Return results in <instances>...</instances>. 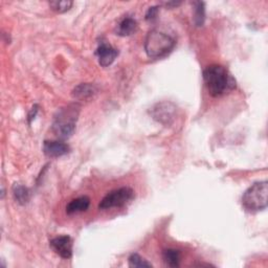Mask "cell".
Returning a JSON list of instances; mask_svg holds the SVG:
<instances>
[{"label": "cell", "instance_id": "1", "mask_svg": "<svg viewBox=\"0 0 268 268\" xmlns=\"http://www.w3.org/2000/svg\"><path fill=\"white\" fill-rule=\"evenodd\" d=\"M203 80L211 96H220L236 88L235 79L221 65L207 66L203 72Z\"/></svg>", "mask_w": 268, "mask_h": 268}, {"label": "cell", "instance_id": "19", "mask_svg": "<svg viewBox=\"0 0 268 268\" xmlns=\"http://www.w3.org/2000/svg\"><path fill=\"white\" fill-rule=\"evenodd\" d=\"M37 112H38V106H37V105H35V106L33 107L32 111H31V114H30V116H29V119H30V123L32 122V120H33V119H35V117H36V115H37Z\"/></svg>", "mask_w": 268, "mask_h": 268}, {"label": "cell", "instance_id": "3", "mask_svg": "<svg viewBox=\"0 0 268 268\" xmlns=\"http://www.w3.org/2000/svg\"><path fill=\"white\" fill-rule=\"evenodd\" d=\"M175 39L158 30H151L145 40V50L149 58L160 59L175 47Z\"/></svg>", "mask_w": 268, "mask_h": 268}, {"label": "cell", "instance_id": "17", "mask_svg": "<svg viewBox=\"0 0 268 268\" xmlns=\"http://www.w3.org/2000/svg\"><path fill=\"white\" fill-rule=\"evenodd\" d=\"M49 7L52 11L57 13H65L73 7V2H70V0H60L58 2L57 0V2H50Z\"/></svg>", "mask_w": 268, "mask_h": 268}, {"label": "cell", "instance_id": "11", "mask_svg": "<svg viewBox=\"0 0 268 268\" xmlns=\"http://www.w3.org/2000/svg\"><path fill=\"white\" fill-rule=\"evenodd\" d=\"M137 29L138 25L136 20L131 17H126L119 23L117 27V35L122 37L131 36L137 31Z\"/></svg>", "mask_w": 268, "mask_h": 268}, {"label": "cell", "instance_id": "12", "mask_svg": "<svg viewBox=\"0 0 268 268\" xmlns=\"http://www.w3.org/2000/svg\"><path fill=\"white\" fill-rule=\"evenodd\" d=\"M97 91L96 86L89 83H82L73 90V96L78 100H86Z\"/></svg>", "mask_w": 268, "mask_h": 268}, {"label": "cell", "instance_id": "16", "mask_svg": "<svg viewBox=\"0 0 268 268\" xmlns=\"http://www.w3.org/2000/svg\"><path fill=\"white\" fill-rule=\"evenodd\" d=\"M129 266L133 268H144V267H152V264L145 260L143 257H140L138 253H132L128 259Z\"/></svg>", "mask_w": 268, "mask_h": 268}, {"label": "cell", "instance_id": "7", "mask_svg": "<svg viewBox=\"0 0 268 268\" xmlns=\"http://www.w3.org/2000/svg\"><path fill=\"white\" fill-rule=\"evenodd\" d=\"M73 239L69 236H60L50 241V247L63 259L73 257Z\"/></svg>", "mask_w": 268, "mask_h": 268}, {"label": "cell", "instance_id": "14", "mask_svg": "<svg viewBox=\"0 0 268 268\" xmlns=\"http://www.w3.org/2000/svg\"><path fill=\"white\" fill-rule=\"evenodd\" d=\"M13 195L15 200L21 204L24 205L31 199V191L29 188H26L21 185H15L13 188Z\"/></svg>", "mask_w": 268, "mask_h": 268}, {"label": "cell", "instance_id": "15", "mask_svg": "<svg viewBox=\"0 0 268 268\" xmlns=\"http://www.w3.org/2000/svg\"><path fill=\"white\" fill-rule=\"evenodd\" d=\"M205 20V4L202 2L194 3V23L196 26H202Z\"/></svg>", "mask_w": 268, "mask_h": 268}, {"label": "cell", "instance_id": "9", "mask_svg": "<svg viewBox=\"0 0 268 268\" xmlns=\"http://www.w3.org/2000/svg\"><path fill=\"white\" fill-rule=\"evenodd\" d=\"M43 151L48 157H61L69 153L70 148L59 140H46L43 145Z\"/></svg>", "mask_w": 268, "mask_h": 268}, {"label": "cell", "instance_id": "10", "mask_svg": "<svg viewBox=\"0 0 268 268\" xmlns=\"http://www.w3.org/2000/svg\"><path fill=\"white\" fill-rule=\"evenodd\" d=\"M89 205H90V199L87 196H82V197H79V198L72 200L67 204L66 213L69 215L81 213V211L87 210Z\"/></svg>", "mask_w": 268, "mask_h": 268}, {"label": "cell", "instance_id": "20", "mask_svg": "<svg viewBox=\"0 0 268 268\" xmlns=\"http://www.w3.org/2000/svg\"><path fill=\"white\" fill-rule=\"evenodd\" d=\"M167 8H172V7H178L181 5V3H176V2H170V3H165L164 4Z\"/></svg>", "mask_w": 268, "mask_h": 268}, {"label": "cell", "instance_id": "2", "mask_svg": "<svg viewBox=\"0 0 268 268\" xmlns=\"http://www.w3.org/2000/svg\"><path fill=\"white\" fill-rule=\"evenodd\" d=\"M80 109V105L70 104L57 112L52 123V131L56 136L66 139L74 134Z\"/></svg>", "mask_w": 268, "mask_h": 268}, {"label": "cell", "instance_id": "13", "mask_svg": "<svg viewBox=\"0 0 268 268\" xmlns=\"http://www.w3.org/2000/svg\"><path fill=\"white\" fill-rule=\"evenodd\" d=\"M163 259H164V262L167 266L175 268V267H178L180 265L181 253L177 249L168 248V249L164 250V252H163Z\"/></svg>", "mask_w": 268, "mask_h": 268}, {"label": "cell", "instance_id": "5", "mask_svg": "<svg viewBox=\"0 0 268 268\" xmlns=\"http://www.w3.org/2000/svg\"><path fill=\"white\" fill-rule=\"evenodd\" d=\"M134 197V192L128 187H124L108 193L98 204L100 209H110L114 207H122L131 201Z\"/></svg>", "mask_w": 268, "mask_h": 268}, {"label": "cell", "instance_id": "8", "mask_svg": "<svg viewBox=\"0 0 268 268\" xmlns=\"http://www.w3.org/2000/svg\"><path fill=\"white\" fill-rule=\"evenodd\" d=\"M95 56L100 65L107 67L115 62L119 56V50L112 47L110 44H107L106 42H101L95 50Z\"/></svg>", "mask_w": 268, "mask_h": 268}, {"label": "cell", "instance_id": "18", "mask_svg": "<svg viewBox=\"0 0 268 268\" xmlns=\"http://www.w3.org/2000/svg\"><path fill=\"white\" fill-rule=\"evenodd\" d=\"M158 9H159V7H157V6H153V7L149 8V10L146 13V20L147 21H153V20L156 19L157 14H158Z\"/></svg>", "mask_w": 268, "mask_h": 268}, {"label": "cell", "instance_id": "4", "mask_svg": "<svg viewBox=\"0 0 268 268\" xmlns=\"http://www.w3.org/2000/svg\"><path fill=\"white\" fill-rule=\"evenodd\" d=\"M268 182L259 181L250 186L242 196V205L249 211H259L267 207Z\"/></svg>", "mask_w": 268, "mask_h": 268}, {"label": "cell", "instance_id": "6", "mask_svg": "<svg viewBox=\"0 0 268 268\" xmlns=\"http://www.w3.org/2000/svg\"><path fill=\"white\" fill-rule=\"evenodd\" d=\"M176 115V107L172 103L164 102L155 105L152 109V117L164 125H170Z\"/></svg>", "mask_w": 268, "mask_h": 268}]
</instances>
